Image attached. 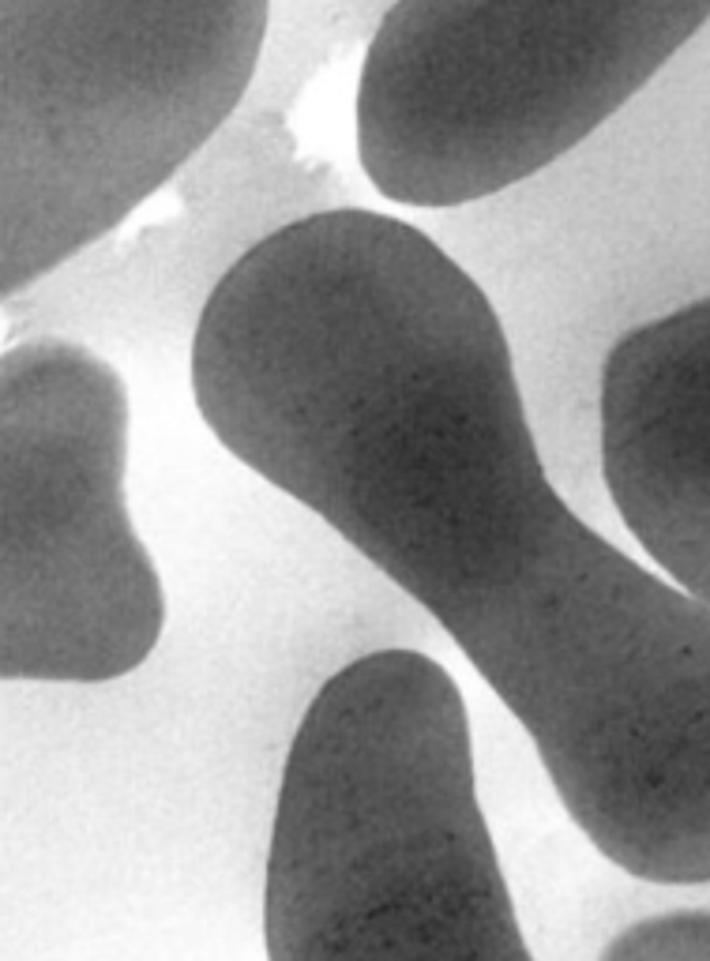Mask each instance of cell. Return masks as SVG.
Listing matches in <instances>:
<instances>
[{"mask_svg":"<svg viewBox=\"0 0 710 961\" xmlns=\"http://www.w3.org/2000/svg\"><path fill=\"white\" fill-rule=\"evenodd\" d=\"M267 961H534L448 669L376 649L294 732L263 872Z\"/></svg>","mask_w":710,"mask_h":961,"instance_id":"2","label":"cell"},{"mask_svg":"<svg viewBox=\"0 0 710 961\" xmlns=\"http://www.w3.org/2000/svg\"><path fill=\"white\" fill-rule=\"evenodd\" d=\"M218 444L436 616L621 872L710 883V605L545 478L489 293L365 207L260 237L207 293Z\"/></svg>","mask_w":710,"mask_h":961,"instance_id":"1","label":"cell"},{"mask_svg":"<svg viewBox=\"0 0 710 961\" xmlns=\"http://www.w3.org/2000/svg\"><path fill=\"white\" fill-rule=\"evenodd\" d=\"M710 0H395L353 98L398 207H467L549 170L677 57Z\"/></svg>","mask_w":710,"mask_h":961,"instance_id":"4","label":"cell"},{"mask_svg":"<svg viewBox=\"0 0 710 961\" xmlns=\"http://www.w3.org/2000/svg\"><path fill=\"white\" fill-rule=\"evenodd\" d=\"M275 0H0V305L151 204L249 95Z\"/></svg>","mask_w":710,"mask_h":961,"instance_id":"3","label":"cell"},{"mask_svg":"<svg viewBox=\"0 0 710 961\" xmlns=\"http://www.w3.org/2000/svg\"><path fill=\"white\" fill-rule=\"evenodd\" d=\"M598 961H710V909H669L624 924Z\"/></svg>","mask_w":710,"mask_h":961,"instance_id":"7","label":"cell"},{"mask_svg":"<svg viewBox=\"0 0 710 961\" xmlns=\"http://www.w3.org/2000/svg\"><path fill=\"white\" fill-rule=\"evenodd\" d=\"M132 406L90 346L0 350V684H109L166 631L129 507Z\"/></svg>","mask_w":710,"mask_h":961,"instance_id":"5","label":"cell"},{"mask_svg":"<svg viewBox=\"0 0 710 961\" xmlns=\"http://www.w3.org/2000/svg\"><path fill=\"white\" fill-rule=\"evenodd\" d=\"M598 417L605 484L632 537L710 605V297L616 338Z\"/></svg>","mask_w":710,"mask_h":961,"instance_id":"6","label":"cell"}]
</instances>
